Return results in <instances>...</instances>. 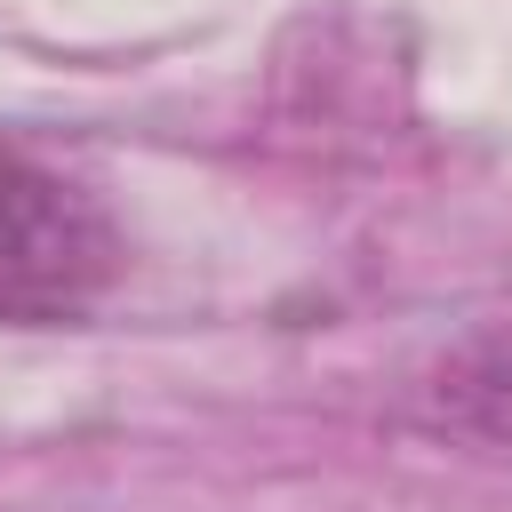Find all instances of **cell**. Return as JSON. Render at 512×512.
I'll use <instances>...</instances> for the list:
<instances>
[{"instance_id":"1","label":"cell","mask_w":512,"mask_h":512,"mask_svg":"<svg viewBox=\"0 0 512 512\" xmlns=\"http://www.w3.org/2000/svg\"><path fill=\"white\" fill-rule=\"evenodd\" d=\"M128 272L112 208L24 144H0V328H72Z\"/></svg>"},{"instance_id":"2","label":"cell","mask_w":512,"mask_h":512,"mask_svg":"<svg viewBox=\"0 0 512 512\" xmlns=\"http://www.w3.org/2000/svg\"><path fill=\"white\" fill-rule=\"evenodd\" d=\"M416 424L512 448V320H488V328L456 336L416 376Z\"/></svg>"}]
</instances>
